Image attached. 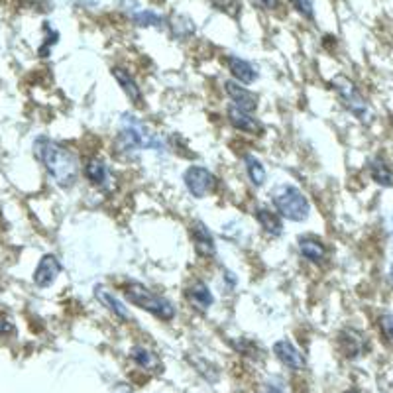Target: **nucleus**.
<instances>
[{"label": "nucleus", "instance_id": "1", "mask_svg": "<svg viewBox=\"0 0 393 393\" xmlns=\"http://www.w3.org/2000/svg\"><path fill=\"white\" fill-rule=\"evenodd\" d=\"M34 155L61 187H71L77 181L79 162L67 148L40 136L34 142Z\"/></svg>", "mask_w": 393, "mask_h": 393}, {"label": "nucleus", "instance_id": "2", "mask_svg": "<svg viewBox=\"0 0 393 393\" xmlns=\"http://www.w3.org/2000/svg\"><path fill=\"white\" fill-rule=\"evenodd\" d=\"M116 145L120 152H132V150H140V148H148V150H163V140L150 128L144 122H140L136 116H124L122 120V128L116 138Z\"/></svg>", "mask_w": 393, "mask_h": 393}, {"label": "nucleus", "instance_id": "3", "mask_svg": "<svg viewBox=\"0 0 393 393\" xmlns=\"http://www.w3.org/2000/svg\"><path fill=\"white\" fill-rule=\"evenodd\" d=\"M126 299L132 305L144 309L157 319H162V321H171L175 316V307L171 305L170 301L162 295H155L154 291H150L142 283H130L126 287Z\"/></svg>", "mask_w": 393, "mask_h": 393}, {"label": "nucleus", "instance_id": "4", "mask_svg": "<svg viewBox=\"0 0 393 393\" xmlns=\"http://www.w3.org/2000/svg\"><path fill=\"white\" fill-rule=\"evenodd\" d=\"M274 206L277 209V213L293 223L305 221L311 213L307 196L303 195L301 189L293 187V185H282L279 189H275Z\"/></svg>", "mask_w": 393, "mask_h": 393}, {"label": "nucleus", "instance_id": "5", "mask_svg": "<svg viewBox=\"0 0 393 393\" xmlns=\"http://www.w3.org/2000/svg\"><path fill=\"white\" fill-rule=\"evenodd\" d=\"M333 89L336 91V94H338V99L344 103V106H346L360 122H364V124H370V122H372L374 112H372L370 104H367V101L364 99V94L360 93L358 87L354 85L350 79L344 77V75L334 77Z\"/></svg>", "mask_w": 393, "mask_h": 393}, {"label": "nucleus", "instance_id": "6", "mask_svg": "<svg viewBox=\"0 0 393 393\" xmlns=\"http://www.w3.org/2000/svg\"><path fill=\"white\" fill-rule=\"evenodd\" d=\"M183 181H185V187H187L189 193L196 199H203V196L209 195L216 185L213 173L205 167H199V165L189 167L183 175Z\"/></svg>", "mask_w": 393, "mask_h": 393}, {"label": "nucleus", "instance_id": "7", "mask_svg": "<svg viewBox=\"0 0 393 393\" xmlns=\"http://www.w3.org/2000/svg\"><path fill=\"white\" fill-rule=\"evenodd\" d=\"M338 346H341V352L346 358H360L366 352V336L360 331H354V328H344L338 334Z\"/></svg>", "mask_w": 393, "mask_h": 393}, {"label": "nucleus", "instance_id": "8", "mask_svg": "<svg viewBox=\"0 0 393 393\" xmlns=\"http://www.w3.org/2000/svg\"><path fill=\"white\" fill-rule=\"evenodd\" d=\"M274 354L275 358L282 362L283 366H287L293 372H301L305 370L307 362H305V356L301 354L289 341H279L274 344Z\"/></svg>", "mask_w": 393, "mask_h": 393}, {"label": "nucleus", "instance_id": "9", "mask_svg": "<svg viewBox=\"0 0 393 393\" xmlns=\"http://www.w3.org/2000/svg\"><path fill=\"white\" fill-rule=\"evenodd\" d=\"M191 238H193L195 252L201 258H213L216 254V244H214L213 234L209 232V228L201 221H195L191 224Z\"/></svg>", "mask_w": 393, "mask_h": 393}, {"label": "nucleus", "instance_id": "10", "mask_svg": "<svg viewBox=\"0 0 393 393\" xmlns=\"http://www.w3.org/2000/svg\"><path fill=\"white\" fill-rule=\"evenodd\" d=\"M60 274H61L60 260L53 256V254H45V256L40 260L38 267H35L34 283L38 285V287H50V285L57 279V275Z\"/></svg>", "mask_w": 393, "mask_h": 393}, {"label": "nucleus", "instance_id": "11", "mask_svg": "<svg viewBox=\"0 0 393 393\" xmlns=\"http://www.w3.org/2000/svg\"><path fill=\"white\" fill-rule=\"evenodd\" d=\"M226 94L232 99L234 106H238L242 111L254 112L258 109V96L252 91H248L246 87H242L238 81H226L224 83Z\"/></svg>", "mask_w": 393, "mask_h": 393}, {"label": "nucleus", "instance_id": "12", "mask_svg": "<svg viewBox=\"0 0 393 393\" xmlns=\"http://www.w3.org/2000/svg\"><path fill=\"white\" fill-rule=\"evenodd\" d=\"M228 122L234 128L240 130V132H246V134H262L264 132V126L252 116V112L242 111L238 106L228 109Z\"/></svg>", "mask_w": 393, "mask_h": 393}, {"label": "nucleus", "instance_id": "13", "mask_svg": "<svg viewBox=\"0 0 393 393\" xmlns=\"http://www.w3.org/2000/svg\"><path fill=\"white\" fill-rule=\"evenodd\" d=\"M226 63H228L232 77L236 79L240 85H252V83L256 81V69L252 67V63H248L246 60L236 57V55H228V57H226Z\"/></svg>", "mask_w": 393, "mask_h": 393}, {"label": "nucleus", "instance_id": "14", "mask_svg": "<svg viewBox=\"0 0 393 393\" xmlns=\"http://www.w3.org/2000/svg\"><path fill=\"white\" fill-rule=\"evenodd\" d=\"M185 297L187 301L199 311H206V309L213 305V293L209 289V285L205 282H193L185 289Z\"/></svg>", "mask_w": 393, "mask_h": 393}, {"label": "nucleus", "instance_id": "15", "mask_svg": "<svg viewBox=\"0 0 393 393\" xmlns=\"http://www.w3.org/2000/svg\"><path fill=\"white\" fill-rule=\"evenodd\" d=\"M112 75L114 79L118 81L120 89L124 91V94L130 99V103H134L136 106H142V101H144V96H142V91H140V87L134 81V77L130 75L126 69L122 67H114L112 69Z\"/></svg>", "mask_w": 393, "mask_h": 393}, {"label": "nucleus", "instance_id": "16", "mask_svg": "<svg viewBox=\"0 0 393 393\" xmlns=\"http://www.w3.org/2000/svg\"><path fill=\"white\" fill-rule=\"evenodd\" d=\"M130 358L136 362L138 366L145 370V372H162V360L157 358V354L152 350H148L145 346H134L130 350Z\"/></svg>", "mask_w": 393, "mask_h": 393}, {"label": "nucleus", "instance_id": "17", "mask_svg": "<svg viewBox=\"0 0 393 393\" xmlns=\"http://www.w3.org/2000/svg\"><path fill=\"white\" fill-rule=\"evenodd\" d=\"M299 250L301 254H303V258H307L309 262H313V264L323 262L326 256L325 244L319 238H313V236H303V238L299 240Z\"/></svg>", "mask_w": 393, "mask_h": 393}, {"label": "nucleus", "instance_id": "18", "mask_svg": "<svg viewBox=\"0 0 393 393\" xmlns=\"http://www.w3.org/2000/svg\"><path fill=\"white\" fill-rule=\"evenodd\" d=\"M94 297L101 301L109 311H112L114 315L120 316L122 321H128L130 319L128 309L124 307V305H122V303H120V301L116 299L109 289H104V287H101V285H96V287H94Z\"/></svg>", "mask_w": 393, "mask_h": 393}, {"label": "nucleus", "instance_id": "19", "mask_svg": "<svg viewBox=\"0 0 393 393\" xmlns=\"http://www.w3.org/2000/svg\"><path fill=\"white\" fill-rule=\"evenodd\" d=\"M254 216H256L260 226H262L270 236H279L283 232L282 218L275 213H270V211H265V209H258L256 213H254Z\"/></svg>", "mask_w": 393, "mask_h": 393}, {"label": "nucleus", "instance_id": "20", "mask_svg": "<svg viewBox=\"0 0 393 393\" xmlns=\"http://www.w3.org/2000/svg\"><path fill=\"white\" fill-rule=\"evenodd\" d=\"M370 175L382 187H393V170L384 162V160H374L370 163Z\"/></svg>", "mask_w": 393, "mask_h": 393}, {"label": "nucleus", "instance_id": "21", "mask_svg": "<svg viewBox=\"0 0 393 393\" xmlns=\"http://www.w3.org/2000/svg\"><path fill=\"white\" fill-rule=\"evenodd\" d=\"M85 177L91 181L93 185H104L106 179H109V170H106L103 160H99V157L89 160L85 165Z\"/></svg>", "mask_w": 393, "mask_h": 393}, {"label": "nucleus", "instance_id": "22", "mask_svg": "<svg viewBox=\"0 0 393 393\" xmlns=\"http://www.w3.org/2000/svg\"><path fill=\"white\" fill-rule=\"evenodd\" d=\"M244 163H246V171H248L250 181L256 185V187H262L265 183V170L260 160H256L254 155H246L244 157Z\"/></svg>", "mask_w": 393, "mask_h": 393}, {"label": "nucleus", "instance_id": "23", "mask_svg": "<svg viewBox=\"0 0 393 393\" xmlns=\"http://www.w3.org/2000/svg\"><path fill=\"white\" fill-rule=\"evenodd\" d=\"M171 30L175 38H189L195 34V22L187 16H173L171 18Z\"/></svg>", "mask_w": 393, "mask_h": 393}, {"label": "nucleus", "instance_id": "24", "mask_svg": "<svg viewBox=\"0 0 393 393\" xmlns=\"http://www.w3.org/2000/svg\"><path fill=\"white\" fill-rule=\"evenodd\" d=\"M211 4L216 10H221V12H224V14H228L232 18H238L240 12H242L240 0H211Z\"/></svg>", "mask_w": 393, "mask_h": 393}, {"label": "nucleus", "instance_id": "25", "mask_svg": "<svg viewBox=\"0 0 393 393\" xmlns=\"http://www.w3.org/2000/svg\"><path fill=\"white\" fill-rule=\"evenodd\" d=\"M134 22L138 26H162L163 18L160 14H155L152 10H142V12H136L134 14Z\"/></svg>", "mask_w": 393, "mask_h": 393}, {"label": "nucleus", "instance_id": "26", "mask_svg": "<svg viewBox=\"0 0 393 393\" xmlns=\"http://www.w3.org/2000/svg\"><path fill=\"white\" fill-rule=\"evenodd\" d=\"M189 360H191V364L196 367V372L205 377V380H209V382H216V380H218V370H216L213 364H209V362H205V360H201V358H189Z\"/></svg>", "mask_w": 393, "mask_h": 393}, {"label": "nucleus", "instance_id": "27", "mask_svg": "<svg viewBox=\"0 0 393 393\" xmlns=\"http://www.w3.org/2000/svg\"><path fill=\"white\" fill-rule=\"evenodd\" d=\"M380 331L384 334V338L393 346V315L387 313V315L380 316Z\"/></svg>", "mask_w": 393, "mask_h": 393}, {"label": "nucleus", "instance_id": "28", "mask_svg": "<svg viewBox=\"0 0 393 393\" xmlns=\"http://www.w3.org/2000/svg\"><path fill=\"white\" fill-rule=\"evenodd\" d=\"M291 4L299 10L303 16L309 18V20L315 18V2L313 0H291Z\"/></svg>", "mask_w": 393, "mask_h": 393}, {"label": "nucleus", "instance_id": "29", "mask_svg": "<svg viewBox=\"0 0 393 393\" xmlns=\"http://www.w3.org/2000/svg\"><path fill=\"white\" fill-rule=\"evenodd\" d=\"M45 32H48V38H45V42H43V45L40 48V55H42V57H48V53H50V48H52L53 43L57 42V38H60V34H57L55 30H52V28H50V24H45Z\"/></svg>", "mask_w": 393, "mask_h": 393}, {"label": "nucleus", "instance_id": "30", "mask_svg": "<svg viewBox=\"0 0 393 393\" xmlns=\"http://www.w3.org/2000/svg\"><path fill=\"white\" fill-rule=\"evenodd\" d=\"M252 4L262 10L279 9V0H252Z\"/></svg>", "mask_w": 393, "mask_h": 393}, {"label": "nucleus", "instance_id": "31", "mask_svg": "<svg viewBox=\"0 0 393 393\" xmlns=\"http://www.w3.org/2000/svg\"><path fill=\"white\" fill-rule=\"evenodd\" d=\"M14 333V326L9 323L6 319H0V334H12Z\"/></svg>", "mask_w": 393, "mask_h": 393}, {"label": "nucleus", "instance_id": "32", "mask_svg": "<svg viewBox=\"0 0 393 393\" xmlns=\"http://www.w3.org/2000/svg\"><path fill=\"white\" fill-rule=\"evenodd\" d=\"M264 393H285L282 387H277V385H270V387H265Z\"/></svg>", "mask_w": 393, "mask_h": 393}, {"label": "nucleus", "instance_id": "33", "mask_svg": "<svg viewBox=\"0 0 393 393\" xmlns=\"http://www.w3.org/2000/svg\"><path fill=\"white\" fill-rule=\"evenodd\" d=\"M344 393H360V392H356V389H346Z\"/></svg>", "mask_w": 393, "mask_h": 393}, {"label": "nucleus", "instance_id": "34", "mask_svg": "<svg viewBox=\"0 0 393 393\" xmlns=\"http://www.w3.org/2000/svg\"><path fill=\"white\" fill-rule=\"evenodd\" d=\"M389 277H392V283H393V265H392V272H389Z\"/></svg>", "mask_w": 393, "mask_h": 393}]
</instances>
